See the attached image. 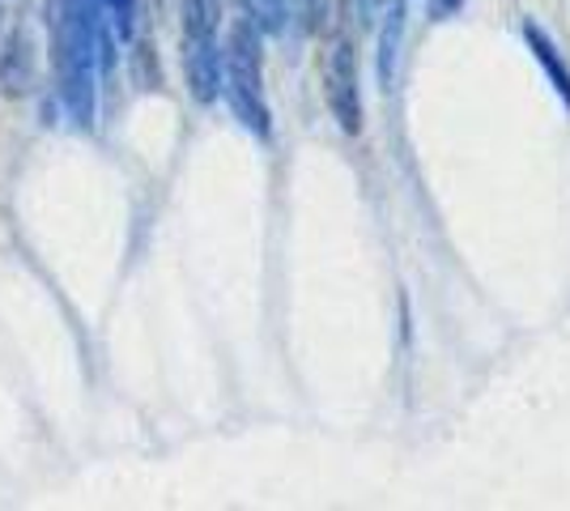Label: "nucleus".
Masks as SVG:
<instances>
[{"mask_svg": "<svg viewBox=\"0 0 570 511\" xmlns=\"http://www.w3.org/2000/svg\"><path fill=\"white\" fill-rule=\"evenodd\" d=\"M226 95L235 107L238 124L256 137H268V102H264V73H261V26L252 18H238L230 26L226 43Z\"/></svg>", "mask_w": 570, "mask_h": 511, "instance_id": "2", "label": "nucleus"}, {"mask_svg": "<svg viewBox=\"0 0 570 511\" xmlns=\"http://www.w3.org/2000/svg\"><path fill=\"white\" fill-rule=\"evenodd\" d=\"M307 9H311V13H315V0H307Z\"/></svg>", "mask_w": 570, "mask_h": 511, "instance_id": "9", "label": "nucleus"}, {"mask_svg": "<svg viewBox=\"0 0 570 511\" xmlns=\"http://www.w3.org/2000/svg\"><path fill=\"white\" fill-rule=\"evenodd\" d=\"M217 26H222V0H184V73L196 102H214L222 90Z\"/></svg>", "mask_w": 570, "mask_h": 511, "instance_id": "3", "label": "nucleus"}, {"mask_svg": "<svg viewBox=\"0 0 570 511\" xmlns=\"http://www.w3.org/2000/svg\"><path fill=\"white\" fill-rule=\"evenodd\" d=\"M324 77H328V107H333L336 124H341L345 132H357V128H362V102H357V65H354V48H350V39H345V35H341V39H333V51H328Z\"/></svg>", "mask_w": 570, "mask_h": 511, "instance_id": "4", "label": "nucleus"}, {"mask_svg": "<svg viewBox=\"0 0 570 511\" xmlns=\"http://www.w3.org/2000/svg\"><path fill=\"white\" fill-rule=\"evenodd\" d=\"M111 22H116L119 39H132V13H137V0H102Z\"/></svg>", "mask_w": 570, "mask_h": 511, "instance_id": "7", "label": "nucleus"}, {"mask_svg": "<svg viewBox=\"0 0 570 511\" xmlns=\"http://www.w3.org/2000/svg\"><path fill=\"white\" fill-rule=\"evenodd\" d=\"M523 39H528V48H532V56L541 60V69L549 73V81H553V90L567 98V107H570V69H567V60L558 56V48L549 43V35L541 30V26H523Z\"/></svg>", "mask_w": 570, "mask_h": 511, "instance_id": "5", "label": "nucleus"}, {"mask_svg": "<svg viewBox=\"0 0 570 511\" xmlns=\"http://www.w3.org/2000/svg\"><path fill=\"white\" fill-rule=\"evenodd\" d=\"M247 18L261 26L264 35H282L285 30V0H243Z\"/></svg>", "mask_w": 570, "mask_h": 511, "instance_id": "6", "label": "nucleus"}, {"mask_svg": "<svg viewBox=\"0 0 570 511\" xmlns=\"http://www.w3.org/2000/svg\"><path fill=\"white\" fill-rule=\"evenodd\" d=\"M387 9V0H357V13H362V22H380V13Z\"/></svg>", "mask_w": 570, "mask_h": 511, "instance_id": "8", "label": "nucleus"}, {"mask_svg": "<svg viewBox=\"0 0 570 511\" xmlns=\"http://www.w3.org/2000/svg\"><path fill=\"white\" fill-rule=\"evenodd\" d=\"M51 69L56 90L77 128L95 124V4L86 0H51L48 9Z\"/></svg>", "mask_w": 570, "mask_h": 511, "instance_id": "1", "label": "nucleus"}]
</instances>
